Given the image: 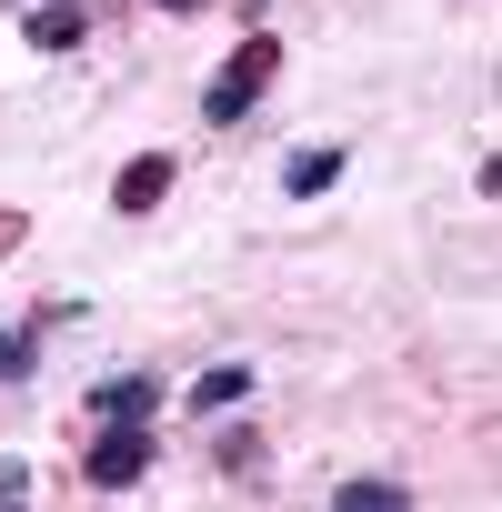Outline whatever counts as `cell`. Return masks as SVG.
Masks as SVG:
<instances>
[{
	"mask_svg": "<svg viewBox=\"0 0 502 512\" xmlns=\"http://www.w3.org/2000/svg\"><path fill=\"white\" fill-rule=\"evenodd\" d=\"M272 81H282V41H272V31H251V41H241V51L211 71V91H201V121H221V131H231V121H251Z\"/></svg>",
	"mask_w": 502,
	"mask_h": 512,
	"instance_id": "cell-1",
	"label": "cell"
},
{
	"mask_svg": "<svg viewBox=\"0 0 502 512\" xmlns=\"http://www.w3.org/2000/svg\"><path fill=\"white\" fill-rule=\"evenodd\" d=\"M151 472V422H101V442L81 452V482L91 492H131Z\"/></svg>",
	"mask_w": 502,
	"mask_h": 512,
	"instance_id": "cell-2",
	"label": "cell"
},
{
	"mask_svg": "<svg viewBox=\"0 0 502 512\" xmlns=\"http://www.w3.org/2000/svg\"><path fill=\"white\" fill-rule=\"evenodd\" d=\"M171 171H181L171 151H141V161H121V181H111V211H121V221L161 211V201H171Z\"/></svg>",
	"mask_w": 502,
	"mask_h": 512,
	"instance_id": "cell-3",
	"label": "cell"
},
{
	"mask_svg": "<svg viewBox=\"0 0 502 512\" xmlns=\"http://www.w3.org/2000/svg\"><path fill=\"white\" fill-rule=\"evenodd\" d=\"M151 402H161V382H151V372H111V382L91 392V412H101V422H151Z\"/></svg>",
	"mask_w": 502,
	"mask_h": 512,
	"instance_id": "cell-4",
	"label": "cell"
},
{
	"mask_svg": "<svg viewBox=\"0 0 502 512\" xmlns=\"http://www.w3.org/2000/svg\"><path fill=\"white\" fill-rule=\"evenodd\" d=\"M21 31H31V51H81V31H91V11H81V0H41V11H31Z\"/></svg>",
	"mask_w": 502,
	"mask_h": 512,
	"instance_id": "cell-5",
	"label": "cell"
},
{
	"mask_svg": "<svg viewBox=\"0 0 502 512\" xmlns=\"http://www.w3.org/2000/svg\"><path fill=\"white\" fill-rule=\"evenodd\" d=\"M211 462H221V482H241V492H262V432H241V422H221Z\"/></svg>",
	"mask_w": 502,
	"mask_h": 512,
	"instance_id": "cell-6",
	"label": "cell"
},
{
	"mask_svg": "<svg viewBox=\"0 0 502 512\" xmlns=\"http://www.w3.org/2000/svg\"><path fill=\"white\" fill-rule=\"evenodd\" d=\"M342 161H352V151L312 141V151H292V161H282V191H302V201H312V191H332V181H342Z\"/></svg>",
	"mask_w": 502,
	"mask_h": 512,
	"instance_id": "cell-7",
	"label": "cell"
},
{
	"mask_svg": "<svg viewBox=\"0 0 502 512\" xmlns=\"http://www.w3.org/2000/svg\"><path fill=\"white\" fill-rule=\"evenodd\" d=\"M231 402H251V372H241V362H221V372H201V392H191V412H211V422H221Z\"/></svg>",
	"mask_w": 502,
	"mask_h": 512,
	"instance_id": "cell-8",
	"label": "cell"
},
{
	"mask_svg": "<svg viewBox=\"0 0 502 512\" xmlns=\"http://www.w3.org/2000/svg\"><path fill=\"white\" fill-rule=\"evenodd\" d=\"M382 502L402 512L412 492H402V482H382V472H362V482H342V512H382Z\"/></svg>",
	"mask_w": 502,
	"mask_h": 512,
	"instance_id": "cell-9",
	"label": "cell"
},
{
	"mask_svg": "<svg viewBox=\"0 0 502 512\" xmlns=\"http://www.w3.org/2000/svg\"><path fill=\"white\" fill-rule=\"evenodd\" d=\"M31 352H41V332H31V322H21V332H0V382H21V372H31Z\"/></svg>",
	"mask_w": 502,
	"mask_h": 512,
	"instance_id": "cell-10",
	"label": "cell"
},
{
	"mask_svg": "<svg viewBox=\"0 0 502 512\" xmlns=\"http://www.w3.org/2000/svg\"><path fill=\"white\" fill-rule=\"evenodd\" d=\"M21 241H31V211H21V201H0V262H11Z\"/></svg>",
	"mask_w": 502,
	"mask_h": 512,
	"instance_id": "cell-11",
	"label": "cell"
},
{
	"mask_svg": "<svg viewBox=\"0 0 502 512\" xmlns=\"http://www.w3.org/2000/svg\"><path fill=\"white\" fill-rule=\"evenodd\" d=\"M31 492V462H0V502H21Z\"/></svg>",
	"mask_w": 502,
	"mask_h": 512,
	"instance_id": "cell-12",
	"label": "cell"
},
{
	"mask_svg": "<svg viewBox=\"0 0 502 512\" xmlns=\"http://www.w3.org/2000/svg\"><path fill=\"white\" fill-rule=\"evenodd\" d=\"M151 11H201V0H151Z\"/></svg>",
	"mask_w": 502,
	"mask_h": 512,
	"instance_id": "cell-13",
	"label": "cell"
}]
</instances>
